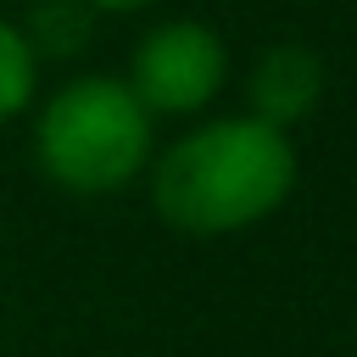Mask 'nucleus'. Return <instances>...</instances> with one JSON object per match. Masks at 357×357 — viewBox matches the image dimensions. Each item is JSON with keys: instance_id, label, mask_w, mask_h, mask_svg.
<instances>
[{"instance_id": "4", "label": "nucleus", "mask_w": 357, "mask_h": 357, "mask_svg": "<svg viewBox=\"0 0 357 357\" xmlns=\"http://www.w3.org/2000/svg\"><path fill=\"white\" fill-rule=\"evenodd\" d=\"M245 100H251V117H262L273 128H296L324 100V56L307 45H290V39L257 50L251 78H245Z\"/></svg>"}, {"instance_id": "7", "label": "nucleus", "mask_w": 357, "mask_h": 357, "mask_svg": "<svg viewBox=\"0 0 357 357\" xmlns=\"http://www.w3.org/2000/svg\"><path fill=\"white\" fill-rule=\"evenodd\" d=\"M351 329H357V318H351Z\"/></svg>"}, {"instance_id": "3", "label": "nucleus", "mask_w": 357, "mask_h": 357, "mask_svg": "<svg viewBox=\"0 0 357 357\" xmlns=\"http://www.w3.org/2000/svg\"><path fill=\"white\" fill-rule=\"evenodd\" d=\"M223 78H229L223 33L195 17H173V22H156L134 45L123 84L139 95L151 117H195L218 100Z\"/></svg>"}, {"instance_id": "1", "label": "nucleus", "mask_w": 357, "mask_h": 357, "mask_svg": "<svg viewBox=\"0 0 357 357\" xmlns=\"http://www.w3.org/2000/svg\"><path fill=\"white\" fill-rule=\"evenodd\" d=\"M301 178L290 128L251 112L206 117L167 151H151V206L167 229L212 240L273 218Z\"/></svg>"}, {"instance_id": "2", "label": "nucleus", "mask_w": 357, "mask_h": 357, "mask_svg": "<svg viewBox=\"0 0 357 357\" xmlns=\"http://www.w3.org/2000/svg\"><path fill=\"white\" fill-rule=\"evenodd\" d=\"M151 112L123 78L78 73L33 117V162L67 195H112L151 167Z\"/></svg>"}, {"instance_id": "5", "label": "nucleus", "mask_w": 357, "mask_h": 357, "mask_svg": "<svg viewBox=\"0 0 357 357\" xmlns=\"http://www.w3.org/2000/svg\"><path fill=\"white\" fill-rule=\"evenodd\" d=\"M39 89V50L17 22H0V123L22 117Z\"/></svg>"}, {"instance_id": "6", "label": "nucleus", "mask_w": 357, "mask_h": 357, "mask_svg": "<svg viewBox=\"0 0 357 357\" xmlns=\"http://www.w3.org/2000/svg\"><path fill=\"white\" fill-rule=\"evenodd\" d=\"M89 11H145L151 0H84Z\"/></svg>"}]
</instances>
